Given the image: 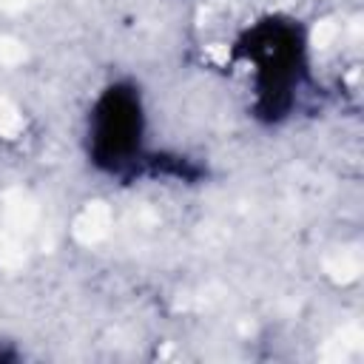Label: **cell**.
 Masks as SVG:
<instances>
[{"label":"cell","mask_w":364,"mask_h":364,"mask_svg":"<svg viewBox=\"0 0 364 364\" xmlns=\"http://www.w3.org/2000/svg\"><path fill=\"white\" fill-rule=\"evenodd\" d=\"M236 54L253 71L256 117L264 122L284 119L307 74L304 31L287 17H264L242 34Z\"/></svg>","instance_id":"1"},{"label":"cell","mask_w":364,"mask_h":364,"mask_svg":"<svg viewBox=\"0 0 364 364\" xmlns=\"http://www.w3.org/2000/svg\"><path fill=\"white\" fill-rule=\"evenodd\" d=\"M88 162L108 176H134L148 162L145 108L134 82H111L88 111L85 128Z\"/></svg>","instance_id":"2"}]
</instances>
